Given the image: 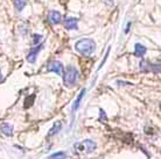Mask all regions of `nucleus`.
I'll return each instance as SVG.
<instances>
[{
    "label": "nucleus",
    "mask_w": 161,
    "mask_h": 159,
    "mask_svg": "<svg viewBox=\"0 0 161 159\" xmlns=\"http://www.w3.org/2000/svg\"><path fill=\"white\" fill-rule=\"evenodd\" d=\"M64 27L68 30H77L78 29V19L73 18V16H68L64 19Z\"/></svg>",
    "instance_id": "5"
},
{
    "label": "nucleus",
    "mask_w": 161,
    "mask_h": 159,
    "mask_svg": "<svg viewBox=\"0 0 161 159\" xmlns=\"http://www.w3.org/2000/svg\"><path fill=\"white\" fill-rule=\"evenodd\" d=\"M47 71L48 72H54L58 76L63 74V65L58 60H53L47 65Z\"/></svg>",
    "instance_id": "4"
},
{
    "label": "nucleus",
    "mask_w": 161,
    "mask_h": 159,
    "mask_svg": "<svg viewBox=\"0 0 161 159\" xmlns=\"http://www.w3.org/2000/svg\"><path fill=\"white\" fill-rule=\"evenodd\" d=\"M101 113H99V114H101V120L103 119V121H106V115H105V111L103 110V109H101Z\"/></svg>",
    "instance_id": "17"
},
{
    "label": "nucleus",
    "mask_w": 161,
    "mask_h": 159,
    "mask_svg": "<svg viewBox=\"0 0 161 159\" xmlns=\"http://www.w3.org/2000/svg\"><path fill=\"white\" fill-rule=\"evenodd\" d=\"M3 79H4V78H3V74H1V70H0V81H3Z\"/></svg>",
    "instance_id": "19"
},
{
    "label": "nucleus",
    "mask_w": 161,
    "mask_h": 159,
    "mask_svg": "<svg viewBox=\"0 0 161 159\" xmlns=\"http://www.w3.org/2000/svg\"><path fill=\"white\" fill-rule=\"evenodd\" d=\"M84 93H85V90L83 88V90L80 92V94H78V96H77L76 101L74 102V106H73V110L74 111H76L77 109H78V107H80V101H82L83 96H84Z\"/></svg>",
    "instance_id": "11"
},
{
    "label": "nucleus",
    "mask_w": 161,
    "mask_h": 159,
    "mask_svg": "<svg viewBox=\"0 0 161 159\" xmlns=\"http://www.w3.org/2000/svg\"><path fill=\"white\" fill-rule=\"evenodd\" d=\"M75 49L83 56H91L96 51V42L91 38H82L78 40L75 44Z\"/></svg>",
    "instance_id": "1"
},
{
    "label": "nucleus",
    "mask_w": 161,
    "mask_h": 159,
    "mask_svg": "<svg viewBox=\"0 0 161 159\" xmlns=\"http://www.w3.org/2000/svg\"><path fill=\"white\" fill-rule=\"evenodd\" d=\"M146 51H147V49L142 44L137 43L134 45V55L137 56V57H142L146 54Z\"/></svg>",
    "instance_id": "8"
},
{
    "label": "nucleus",
    "mask_w": 161,
    "mask_h": 159,
    "mask_svg": "<svg viewBox=\"0 0 161 159\" xmlns=\"http://www.w3.org/2000/svg\"><path fill=\"white\" fill-rule=\"evenodd\" d=\"M74 147L77 152H80V153H91L92 151H95L97 144L92 139H84L83 142H78L75 144Z\"/></svg>",
    "instance_id": "3"
},
{
    "label": "nucleus",
    "mask_w": 161,
    "mask_h": 159,
    "mask_svg": "<svg viewBox=\"0 0 161 159\" xmlns=\"http://www.w3.org/2000/svg\"><path fill=\"white\" fill-rule=\"evenodd\" d=\"M43 48V44H37L36 47H34L29 50L28 55H27V60H28L29 63H35V60H36V57H37V54L40 51L41 49Z\"/></svg>",
    "instance_id": "6"
},
{
    "label": "nucleus",
    "mask_w": 161,
    "mask_h": 159,
    "mask_svg": "<svg viewBox=\"0 0 161 159\" xmlns=\"http://www.w3.org/2000/svg\"><path fill=\"white\" fill-rule=\"evenodd\" d=\"M41 40H42V35L41 34H35V35L33 36V43L35 44V45H37Z\"/></svg>",
    "instance_id": "15"
},
{
    "label": "nucleus",
    "mask_w": 161,
    "mask_h": 159,
    "mask_svg": "<svg viewBox=\"0 0 161 159\" xmlns=\"http://www.w3.org/2000/svg\"><path fill=\"white\" fill-rule=\"evenodd\" d=\"M48 20L52 22L53 24H58L62 22V15L60 12L57 11H50L48 14Z\"/></svg>",
    "instance_id": "7"
},
{
    "label": "nucleus",
    "mask_w": 161,
    "mask_h": 159,
    "mask_svg": "<svg viewBox=\"0 0 161 159\" xmlns=\"http://www.w3.org/2000/svg\"><path fill=\"white\" fill-rule=\"evenodd\" d=\"M62 129V123H61L60 121H57V122H55V124L53 126V128L49 130L48 132V137H52V136L56 135V134H58L60 132V130Z\"/></svg>",
    "instance_id": "9"
},
{
    "label": "nucleus",
    "mask_w": 161,
    "mask_h": 159,
    "mask_svg": "<svg viewBox=\"0 0 161 159\" xmlns=\"http://www.w3.org/2000/svg\"><path fill=\"white\" fill-rule=\"evenodd\" d=\"M48 159H65V153L64 152H56L50 156Z\"/></svg>",
    "instance_id": "14"
},
{
    "label": "nucleus",
    "mask_w": 161,
    "mask_h": 159,
    "mask_svg": "<svg viewBox=\"0 0 161 159\" xmlns=\"http://www.w3.org/2000/svg\"><path fill=\"white\" fill-rule=\"evenodd\" d=\"M140 70L144 72H147L151 70V63H148V62H145V60H142L140 63Z\"/></svg>",
    "instance_id": "13"
},
{
    "label": "nucleus",
    "mask_w": 161,
    "mask_h": 159,
    "mask_svg": "<svg viewBox=\"0 0 161 159\" xmlns=\"http://www.w3.org/2000/svg\"><path fill=\"white\" fill-rule=\"evenodd\" d=\"M0 131L3 132L5 136H12L13 135V127L11 124L8 123H4L1 126V129H0Z\"/></svg>",
    "instance_id": "10"
},
{
    "label": "nucleus",
    "mask_w": 161,
    "mask_h": 159,
    "mask_svg": "<svg viewBox=\"0 0 161 159\" xmlns=\"http://www.w3.org/2000/svg\"><path fill=\"white\" fill-rule=\"evenodd\" d=\"M13 4L15 6L16 11H18V12H21L25 8L26 4H27V0H13Z\"/></svg>",
    "instance_id": "12"
},
{
    "label": "nucleus",
    "mask_w": 161,
    "mask_h": 159,
    "mask_svg": "<svg viewBox=\"0 0 161 159\" xmlns=\"http://www.w3.org/2000/svg\"><path fill=\"white\" fill-rule=\"evenodd\" d=\"M77 78H78V71L74 65H68L64 70V76H63V83L67 87H73L76 85Z\"/></svg>",
    "instance_id": "2"
},
{
    "label": "nucleus",
    "mask_w": 161,
    "mask_h": 159,
    "mask_svg": "<svg viewBox=\"0 0 161 159\" xmlns=\"http://www.w3.org/2000/svg\"><path fill=\"white\" fill-rule=\"evenodd\" d=\"M109 54H110V48L108 49V51H106V54H105V56H104V60H103V62H102V63H101V66H99V68H98V70H99V69H102V66H103V65H104L105 60L108 59V56H109Z\"/></svg>",
    "instance_id": "16"
},
{
    "label": "nucleus",
    "mask_w": 161,
    "mask_h": 159,
    "mask_svg": "<svg viewBox=\"0 0 161 159\" xmlns=\"http://www.w3.org/2000/svg\"><path fill=\"white\" fill-rule=\"evenodd\" d=\"M130 27H131V22H129V23H127V28H126V30H125V33H129Z\"/></svg>",
    "instance_id": "18"
}]
</instances>
